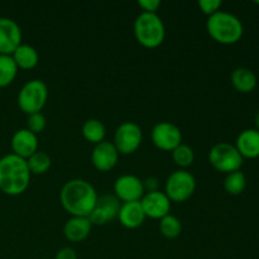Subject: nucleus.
<instances>
[{
	"mask_svg": "<svg viewBox=\"0 0 259 259\" xmlns=\"http://www.w3.org/2000/svg\"><path fill=\"white\" fill-rule=\"evenodd\" d=\"M99 195L95 187L82 179H73L66 182L60 192V201L63 209L72 217L89 218L95 207Z\"/></svg>",
	"mask_w": 259,
	"mask_h": 259,
	"instance_id": "f257e3e1",
	"label": "nucleus"
},
{
	"mask_svg": "<svg viewBox=\"0 0 259 259\" xmlns=\"http://www.w3.org/2000/svg\"><path fill=\"white\" fill-rule=\"evenodd\" d=\"M27 161L10 153L0 158V191L9 196L25 192L30 182Z\"/></svg>",
	"mask_w": 259,
	"mask_h": 259,
	"instance_id": "f03ea898",
	"label": "nucleus"
},
{
	"mask_svg": "<svg viewBox=\"0 0 259 259\" xmlns=\"http://www.w3.org/2000/svg\"><path fill=\"white\" fill-rule=\"evenodd\" d=\"M206 30L215 42L230 46L242 39L244 27L242 20L237 15L219 10L214 15L207 18Z\"/></svg>",
	"mask_w": 259,
	"mask_h": 259,
	"instance_id": "7ed1b4c3",
	"label": "nucleus"
},
{
	"mask_svg": "<svg viewBox=\"0 0 259 259\" xmlns=\"http://www.w3.org/2000/svg\"><path fill=\"white\" fill-rule=\"evenodd\" d=\"M134 37L146 48H157L166 38V27L157 13L142 12L134 20Z\"/></svg>",
	"mask_w": 259,
	"mask_h": 259,
	"instance_id": "20e7f679",
	"label": "nucleus"
},
{
	"mask_svg": "<svg viewBox=\"0 0 259 259\" xmlns=\"http://www.w3.org/2000/svg\"><path fill=\"white\" fill-rule=\"evenodd\" d=\"M48 100V88L45 81L30 80L25 82L18 94V106L27 115L40 113Z\"/></svg>",
	"mask_w": 259,
	"mask_h": 259,
	"instance_id": "39448f33",
	"label": "nucleus"
},
{
	"mask_svg": "<svg viewBox=\"0 0 259 259\" xmlns=\"http://www.w3.org/2000/svg\"><path fill=\"white\" fill-rule=\"evenodd\" d=\"M209 162L217 171L228 175L239 171L244 158L240 156L234 144L222 142L212 146V148L210 149Z\"/></svg>",
	"mask_w": 259,
	"mask_h": 259,
	"instance_id": "423d86ee",
	"label": "nucleus"
},
{
	"mask_svg": "<svg viewBox=\"0 0 259 259\" xmlns=\"http://www.w3.org/2000/svg\"><path fill=\"white\" fill-rule=\"evenodd\" d=\"M196 190V180L194 175L186 169L172 172L164 184V194L171 202H185L194 195Z\"/></svg>",
	"mask_w": 259,
	"mask_h": 259,
	"instance_id": "0eeeda50",
	"label": "nucleus"
},
{
	"mask_svg": "<svg viewBox=\"0 0 259 259\" xmlns=\"http://www.w3.org/2000/svg\"><path fill=\"white\" fill-rule=\"evenodd\" d=\"M142 141H143V132L141 126L134 121H124L114 133L113 144L119 154L128 156L134 153L141 147Z\"/></svg>",
	"mask_w": 259,
	"mask_h": 259,
	"instance_id": "6e6552de",
	"label": "nucleus"
},
{
	"mask_svg": "<svg viewBox=\"0 0 259 259\" xmlns=\"http://www.w3.org/2000/svg\"><path fill=\"white\" fill-rule=\"evenodd\" d=\"M152 142L158 149L172 152L182 144V133L179 126L169 121H161L156 124L151 133Z\"/></svg>",
	"mask_w": 259,
	"mask_h": 259,
	"instance_id": "1a4fd4ad",
	"label": "nucleus"
},
{
	"mask_svg": "<svg viewBox=\"0 0 259 259\" xmlns=\"http://www.w3.org/2000/svg\"><path fill=\"white\" fill-rule=\"evenodd\" d=\"M144 194L146 190H144L143 181L136 175H123L118 177L114 184V195L118 197L121 204L141 201Z\"/></svg>",
	"mask_w": 259,
	"mask_h": 259,
	"instance_id": "9d476101",
	"label": "nucleus"
},
{
	"mask_svg": "<svg viewBox=\"0 0 259 259\" xmlns=\"http://www.w3.org/2000/svg\"><path fill=\"white\" fill-rule=\"evenodd\" d=\"M121 202L115 195H103L99 196L95 207L89 215V220L93 225H105L118 218Z\"/></svg>",
	"mask_w": 259,
	"mask_h": 259,
	"instance_id": "9b49d317",
	"label": "nucleus"
},
{
	"mask_svg": "<svg viewBox=\"0 0 259 259\" xmlns=\"http://www.w3.org/2000/svg\"><path fill=\"white\" fill-rule=\"evenodd\" d=\"M22 45V29L15 20L0 17V55L12 56Z\"/></svg>",
	"mask_w": 259,
	"mask_h": 259,
	"instance_id": "f8f14e48",
	"label": "nucleus"
},
{
	"mask_svg": "<svg viewBox=\"0 0 259 259\" xmlns=\"http://www.w3.org/2000/svg\"><path fill=\"white\" fill-rule=\"evenodd\" d=\"M142 209L146 218L161 220L171 211V200L162 191L146 192L141 199Z\"/></svg>",
	"mask_w": 259,
	"mask_h": 259,
	"instance_id": "ddd939ff",
	"label": "nucleus"
},
{
	"mask_svg": "<svg viewBox=\"0 0 259 259\" xmlns=\"http://www.w3.org/2000/svg\"><path fill=\"white\" fill-rule=\"evenodd\" d=\"M119 153L111 142H101L94 147L91 152V162L94 167L100 172H109L116 166Z\"/></svg>",
	"mask_w": 259,
	"mask_h": 259,
	"instance_id": "4468645a",
	"label": "nucleus"
},
{
	"mask_svg": "<svg viewBox=\"0 0 259 259\" xmlns=\"http://www.w3.org/2000/svg\"><path fill=\"white\" fill-rule=\"evenodd\" d=\"M13 154L27 161L30 156L38 151L37 134L32 133L27 128L19 129L12 137Z\"/></svg>",
	"mask_w": 259,
	"mask_h": 259,
	"instance_id": "2eb2a0df",
	"label": "nucleus"
},
{
	"mask_svg": "<svg viewBox=\"0 0 259 259\" xmlns=\"http://www.w3.org/2000/svg\"><path fill=\"white\" fill-rule=\"evenodd\" d=\"M235 148L243 158L254 159L259 157V132L257 129H244L235 141Z\"/></svg>",
	"mask_w": 259,
	"mask_h": 259,
	"instance_id": "dca6fc26",
	"label": "nucleus"
},
{
	"mask_svg": "<svg viewBox=\"0 0 259 259\" xmlns=\"http://www.w3.org/2000/svg\"><path fill=\"white\" fill-rule=\"evenodd\" d=\"M119 223L126 229H137L146 220V214L142 209L141 201L123 202L118 214Z\"/></svg>",
	"mask_w": 259,
	"mask_h": 259,
	"instance_id": "f3484780",
	"label": "nucleus"
},
{
	"mask_svg": "<svg viewBox=\"0 0 259 259\" xmlns=\"http://www.w3.org/2000/svg\"><path fill=\"white\" fill-rule=\"evenodd\" d=\"M93 224L89 218L72 217L63 225V235L72 243H80L89 237Z\"/></svg>",
	"mask_w": 259,
	"mask_h": 259,
	"instance_id": "a211bd4d",
	"label": "nucleus"
},
{
	"mask_svg": "<svg viewBox=\"0 0 259 259\" xmlns=\"http://www.w3.org/2000/svg\"><path fill=\"white\" fill-rule=\"evenodd\" d=\"M230 82L238 93L249 94L257 88L258 78L250 68L238 67L230 75Z\"/></svg>",
	"mask_w": 259,
	"mask_h": 259,
	"instance_id": "6ab92c4d",
	"label": "nucleus"
},
{
	"mask_svg": "<svg viewBox=\"0 0 259 259\" xmlns=\"http://www.w3.org/2000/svg\"><path fill=\"white\" fill-rule=\"evenodd\" d=\"M12 58L14 60L18 70H32L39 62V55L37 50L30 45H22L13 52Z\"/></svg>",
	"mask_w": 259,
	"mask_h": 259,
	"instance_id": "aec40b11",
	"label": "nucleus"
},
{
	"mask_svg": "<svg viewBox=\"0 0 259 259\" xmlns=\"http://www.w3.org/2000/svg\"><path fill=\"white\" fill-rule=\"evenodd\" d=\"M105 134L106 129L105 125L101 120L99 119H88L82 125V136L90 143L96 144L101 143L105 141Z\"/></svg>",
	"mask_w": 259,
	"mask_h": 259,
	"instance_id": "412c9836",
	"label": "nucleus"
},
{
	"mask_svg": "<svg viewBox=\"0 0 259 259\" xmlns=\"http://www.w3.org/2000/svg\"><path fill=\"white\" fill-rule=\"evenodd\" d=\"M18 67L12 56L0 55V88H7L15 80Z\"/></svg>",
	"mask_w": 259,
	"mask_h": 259,
	"instance_id": "4be33fe9",
	"label": "nucleus"
},
{
	"mask_svg": "<svg viewBox=\"0 0 259 259\" xmlns=\"http://www.w3.org/2000/svg\"><path fill=\"white\" fill-rule=\"evenodd\" d=\"M247 187V177L242 171H235L232 174H228L224 180V189L225 191L233 196L243 194Z\"/></svg>",
	"mask_w": 259,
	"mask_h": 259,
	"instance_id": "5701e85b",
	"label": "nucleus"
},
{
	"mask_svg": "<svg viewBox=\"0 0 259 259\" xmlns=\"http://www.w3.org/2000/svg\"><path fill=\"white\" fill-rule=\"evenodd\" d=\"M28 168L32 175H45L51 168V157L46 152L37 151L27 159Z\"/></svg>",
	"mask_w": 259,
	"mask_h": 259,
	"instance_id": "b1692460",
	"label": "nucleus"
},
{
	"mask_svg": "<svg viewBox=\"0 0 259 259\" xmlns=\"http://www.w3.org/2000/svg\"><path fill=\"white\" fill-rule=\"evenodd\" d=\"M159 232L167 239H175L181 234L182 224L179 218L168 214L159 220Z\"/></svg>",
	"mask_w": 259,
	"mask_h": 259,
	"instance_id": "393cba45",
	"label": "nucleus"
},
{
	"mask_svg": "<svg viewBox=\"0 0 259 259\" xmlns=\"http://www.w3.org/2000/svg\"><path fill=\"white\" fill-rule=\"evenodd\" d=\"M172 159L175 163L180 167L181 169L187 168L191 166L195 161V153L194 149L187 144H180L177 148L172 151Z\"/></svg>",
	"mask_w": 259,
	"mask_h": 259,
	"instance_id": "a878e982",
	"label": "nucleus"
},
{
	"mask_svg": "<svg viewBox=\"0 0 259 259\" xmlns=\"http://www.w3.org/2000/svg\"><path fill=\"white\" fill-rule=\"evenodd\" d=\"M46 125H47V120H46V116L42 113H34L28 115L27 129L32 132V133H42L45 131Z\"/></svg>",
	"mask_w": 259,
	"mask_h": 259,
	"instance_id": "bb28decb",
	"label": "nucleus"
},
{
	"mask_svg": "<svg viewBox=\"0 0 259 259\" xmlns=\"http://www.w3.org/2000/svg\"><path fill=\"white\" fill-rule=\"evenodd\" d=\"M197 5H199V8L205 15L211 17L215 13L219 12L223 5V2L222 0H200Z\"/></svg>",
	"mask_w": 259,
	"mask_h": 259,
	"instance_id": "cd10ccee",
	"label": "nucleus"
},
{
	"mask_svg": "<svg viewBox=\"0 0 259 259\" xmlns=\"http://www.w3.org/2000/svg\"><path fill=\"white\" fill-rule=\"evenodd\" d=\"M162 3L159 0H139L138 5L143 13H157L161 8Z\"/></svg>",
	"mask_w": 259,
	"mask_h": 259,
	"instance_id": "c85d7f7f",
	"label": "nucleus"
},
{
	"mask_svg": "<svg viewBox=\"0 0 259 259\" xmlns=\"http://www.w3.org/2000/svg\"><path fill=\"white\" fill-rule=\"evenodd\" d=\"M55 259H77V253H76V250L71 247L61 248V249L57 250V253H56Z\"/></svg>",
	"mask_w": 259,
	"mask_h": 259,
	"instance_id": "c756f323",
	"label": "nucleus"
},
{
	"mask_svg": "<svg viewBox=\"0 0 259 259\" xmlns=\"http://www.w3.org/2000/svg\"><path fill=\"white\" fill-rule=\"evenodd\" d=\"M143 186L146 192H153V191H158V186L159 182L156 177H148L143 181Z\"/></svg>",
	"mask_w": 259,
	"mask_h": 259,
	"instance_id": "7c9ffc66",
	"label": "nucleus"
},
{
	"mask_svg": "<svg viewBox=\"0 0 259 259\" xmlns=\"http://www.w3.org/2000/svg\"><path fill=\"white\" fill-rule=\"evenodd\" d=\"M255 129L259 132V111L257 113V115H255Z\"/></svg>",
	"mask_w": 259,
	"mask_h": 259,
	"instance_id": "2f4dec72",
	"label": "nucleus"
},
{
	"mask_svg": "<svg viewBox=\"0 0 259 259\" xmlns=\"http://www.w3.org/2000/svg\"><path fill=\"white\" fill-rule=\"evenodd\" d=\"M254 3H255V4H258V5H259V0H255Z\"/></svg>",
	"mask_w": 259,
	"mask_h": 259,
	"instance_id": "473e14b6",
	"label": "nucleus"
}]
</instances>
